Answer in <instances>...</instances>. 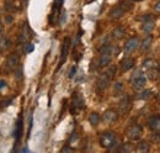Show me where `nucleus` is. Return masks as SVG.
Masks as SVG:
<instances>
[{"label":"nucleus","mask_w":160,"mask_h":153,"mask_svg":"<svg viewBox=\"0 0 160 153\" xmlns=\"http://www.w3.org/2000/svg\"><path fill=\"white\" fill-rule=\"evenodd\" d=\"M76 70H78V67H76V66H74V67L70 69V73H69V78H74V77H75V74H76Z\"/></svg>","instance_id":"32"},{"label":"nucleus","mask_w":160,"mask_h":153,"mask_svg":"<svg viewBox=\"0 0 160 153\" xmlns=\"http://www.w3.org/2000/svg\"><path fill=\"white\" fill-rule=\"evenodd\" d=\"M58 7H59V5H57V4H54L53 5V9H52V13H51V16H49V24L51 25H54L57 21H58Z\"/></svg>","instance_id":"18"},{"label":"nucleus","mask_w":160,"mask_h":153,"mask_svg":"<svg viewBox=\"0 0 160 153\" xmlns=\"http://www.w3.org/2000/svg\"><path fill=\"white\" fill-rule=\"evenodd\" d=\"M112 52L113 48L112 46H104L100 49V67H106L107 64H110L112 58Z\"/></svg>","instance_id":"3"},{"label":"nucleus","mask_w":160,"mask_h":153,"mask_svg":"<svg viewBox=\"0 0 160 153\" xmlns=\"http://www.w3.org/2000/svg\"><path fill=\"white\" fill-rule=\"evenodd\" d=\"M63 1H64V0H54V4H57V5L61 6V5L63 4Z\"/></svg>","instance_id":"38"},{"label":"nucleus","mask_w":160,"mask_h":153,"mask_svg":"<svg viewBox=\"0 0 160 153\" xmlns=\"http://www.w3.org/2000/svg\"><path fill=\"white\" fill-rule=\"evenodd\" d=\"M123 36H124V28L121 27V26L116 27L113 31H112V37L116 38V40H121Z\"/></svg>","instance_id":"21"},{"label":"nucleus","mask_w":160,"mask_h":153,"mask_svg":"<svg viewBox=\"0 0 160 153\" xmlns=\"http://www.w3.org/2000/svg\"><path fill=\"white\" fill-rule=\"evenodd\" d=\"M153 93H152V90H143L141 91V93L138 94V99H142V100H148L149 98H152Z\"/></svg>","instance_id":"23"},{"label":"nucleus","mask_w":160,"mask_h":153,"mask_svg":"<svg viewBox=\"0 0 160 153\" xmlns=\"http://www.w3.org/2000/svg\"><path fill=\"white\" fill-rule=\"evenodd\" d=\"M153 141H156V142H159L160 141V135L159 134H155V135H153Z\"/></svg>","instance_id":"36"},{"label":"nucleus","mask_w":160,"mask_h":153,"mask_svg":"<svg viewBox=\"0 0 160 153\" xmlns=\"http://www.w3.org/2000/svg\"><path fill=\"white\" fill-rule=\"evenodd\" d=\"M133 1H141V0H133Z\"/></svg>","instance_id":"40"},{"label":"nucleus","mask_w":160,"mask_h":153,"mask_svg":"<svg viewBox=\"0 0 160 153\" xmlns=\"http://www.w3.org/2000/svg\"><path fill=\"white\" fill-rule=\"evenodd\" d=\"M21 1H22L24 4H27V3H28V0H21Z\"/></svg>","instance_id":"39"},{"label":"nucleus","mask_w":160,"mask_h":153,"mask_svg":"<svg viewBox=\"0 0 160 153\" xmlns=\"http://www.w3.org/2000/svg\"><path fill=\"white\" fill-rule=\"evenodd\" d=\"M152 42H153V36L148 35V36L143 40V42H142V45H141L142 51H148L149 47H150V45H152Z\"/></svg>","instance_id":"20"},{"label":"nucleus","mask_w":160,"mask_h":153,"mask_svg":"<svg viewBox=\"0 0 160 153\" xmlns=\"http://www.w3.org/2000/svg\"><path fill=\"white\" fill-rule=\"evenodd\" d=\"M148 74H149V78L153 79V80H154V79H158V78H159V70L150 68V69H149V73H148Z\"/></svg>","instance_id":"25"},{"label":"nucleus","mask_w":160,"mask_h":153,"mask_svg":"<svg viewBox=\"0 0 160 153\" xmlns=\"http://www.w3.org/2000/svg\"><path fill=\"white\" fill-rule=\"evenodd\" d=\"M10 46H11V41L9 40V37H6V36L0 37V51H1V52H5L6 49L10 48Z\"/></svg>","instance_id":"17"},{"label":"nucleus","mask_w":160,"mask_h":153,"mask_svg":"<svg viewBox=\"0 0 160 153\" xmlns=\"http://www.w3.org/2000/svg\"><path fill=\"white\" fill-rule=\"evenodd\" d=\"M6 87V81L5 80H0V89H3Z\"/></svg>","instance_id":"37"},{"label":"nucleus","mask_w":160,"mask_h":153,"mask_svg":"<svg viewBox=\"0 0 160 153\" xmlns=\"http://www.w3.org/2000/svg\"><path fill=\"white\" fill-rule=\"evenodd\" d=\"M19 63H20V56H19L17 53H11V54L7 57L6 67H7V69H10V70H15V69L19 67Z\"/></svg>","instance_id":"10"},{"label":"nucleus","mask_w":160,"mask_h":153,"mask_svg":"<svg viewBox=\"0 0 160 153\" xmlns=\"http://www.w3.org/2000/svg\"><path fill=\"white\" fill-rule=\"evenodd\" d=\"M113 89H115V93H119V91H122V89H123V84L121 83V81H118V83L115 84Z\"/></svg>","instance_id":"29"},{"label":"nucleus","mask_w":160,"mask_h":153,"mask_svg":"<svg viewBox=\"0 0 160 153\" xmlns=\"http://www.w3.org/2000/svg\"><path fill=\"white\" fill-rule=\"evenodd\" d=\"M0 31H1V25H0Z\"/></svg>","instance_id":"41"},{"label":"nucleus","mask_w":160,"mask_h":153,"mask_svg":"<svg viewBox=\"0 0 160 153\" xmlns=\"http://www.w3.org/2000/svg\"><path fill=\"white\" fill-rule=\"evenodd\" d=\"M154 9H155V11H156V13H160V0L154 5Z\"/></svg>","instance_id":"35"},{"label":"nucleus","mask_w":160,"mask_h":153,"mask_svg":"<svg viewBox=\"0 0 160 153\" xmlns=\"http://www.w3.org/2000/svg\"><path fill=\"white\" fill-rule=\"evenodd\" d=\"M15 70H16V72H15V77H16V79H22V77H24V74H22V67H21V66H19Z\"/></svg>","instance_id":"28"},{"label":"nucleus","mask_w":160,"mask_h":153,"mask_svg":"<svg viewBox=\"0 0 160 153\" xmlns=\"http://www.w3.org/2000/svg\"><path fill=\"white\" fill-rule=\"evenodd\" d=\"M154 21H153V19L152 20H147V21L143 22V31L147 32V34H150L153 31V28H154Z\"/></svg>","instance_id":"19"},{"label":"nucleus","mask_w":160,"mask_h":153,"mask_svg":"<svg viewBox=\"0 0 160 153\" xmlns=\"http://www.w3.org/2000/svg\"><path fill=\"white\" fill-rule=\"evenodd\" d=\"M89 121H90V124H91L93 126H96L99 122H100V116L97 113H91L89 116Z\"/></svg>","instance_id":"22"},{"label":"nucleus","mask_w":160,"mask_h":153,"mask_svg":"<svg viewBox=\"0 0 160 153\" xmlns=\"http://www.w3.org/2000/svg\"><path fill=\"white\" fill-rule=\"evenodd\" d=\"M149 127H150L153 131H158L160 128V116H153L149 119L148 121Z\"/></svg>","instance_id":"16"},{"label":"nucleus","mask_w":160,"mask_h":153,"mask_svg":"<svg viewBox=\"0 0 160 153\" xmlns=\"http://www.w3.org/2000/svg\"><path fill=\"white\" fill-rule=\"evenodd\" d=\"M33 49H35L33 43H27V45L25 46V52H26V53H31Z\"/></svg>","instance_id":"30"},{"label":"nucleus","mask_w":160,"mask_h":153,"mask_svg":"<svg viewBox=\"0 0 160 153\" xmlns=\"http://www.w3.org/2000/svg\"><path fill=\"white\" fill-rule=\"evenodd\" d=\"M134 64H136V59H134V58H131V57L123 58V59L121 60V63H119L122 72H127V70H129L131 68H133Z\"/></svg>","instance_id":"15"},{"label":"nucleus","mask_w":160,"mask_h":153,"mask_svg":"<svg viewBox=\"0 0 160 153\" xmlns=\"http://www.w3.org/2000/svg\"><path fill=\"white\" fill-rule=\"evenodd\" d=\"M139 47V40L137 37H132L129 38L126 45H124V52L126 53H132L133 51H136Z\"/></svg>","instance_id":"13"},{"label":"nucleus","mask_w":160,"mask_h":153,"mask_svg":"<svg viewBox=\"0 0 160 153\" xmlns=\"http://www.w3.org/2000/svg\"><path fill=\"white\" fill-rule=\"evenodd\" d=\"M104 120L105 122H107V124L110 125H112L115 124V122L118 120V114H117V111L113 110V109H108L105 111V114H104Z\"/></svg>","instance_id":"12"},{"label":"nucleus","mask_w":160,"mask_h":153,"mask_svg":"<svg viewBox=\"0 0 160 153\" xmlns=\"http://www.w3.org/2000/svg\"><path fill=\"white\" fill-rule=\"evenodd\" d=\"M115 74H116V67H115V66L108 67V68L105 70V72L99 77L97 83H96L97 89H99V90H105V89L108 87V84L111 83V80L113 79Z\"/></svg>","instance_id":"1"},{"label":"nucleus","mask_w":160,"mask_h":153,"mask_svg":"<svg viewBox=\"0 0 160 153\" xmlns=\"http://www.w3.org/2000/svg\"><path fill=\"white\" fill-rule=\"evenodd\" d=\"M31 128H32V114L30 115V120H28V132L31 131Z\"/></svg>","instance_id":"34"},{"label":"nucleus","mask_w":160,"mask_h":153,"mask_svg":"<svg viewBox=\"0 0 160 153\" xmlns=\"http://www.w3.org/2000/svg\"><path fill=\"white\" fill-rule=\"evenodd\" d=\"M118 109L121 111V114H127L129 109H131V99L128 95H123L122 99L118 103Z\"/></svg>","instance_id":"11"},{"label":"nucleus","mask_w":160,"mask_h":153,"mask_svg":"<svg viewBox=\"0 0 160 153\" xmlns=\"http://www.w3.org/2000/svg\"><path fill=\"white\" fill-rule=\"evenodd\" d=\"M5 21H6L7 24H11V22L14 21V16H13V15H9V16H6V19H5Z\"/></svg>","instance_id":"33"},{"label":"nucleus","mask_w":160,"mask_h":153,"mask_svg":"<svg viewBox=\"0 0 160 153\" xmlns=\"http://www.w3.org/2000/svg\"><path fill=\"white\" fill-rule=\"evenodd\" d=\"M32 36V31L30 30V27H28V24H22V27H21V32H20V35H19V38H17V41H19V43H25V42H27V40Z\"/></svg>","instance_id":"7"},{"label":"nucleus","mask_w":160,"mask_h":153,"mask_svg":"<svg viewBox=\"0 0 160 153\" xmlns=\"http://www.w3.org/2000/svg\"><path fill=\"white\" fill-rule=\"evenodd\" d=\"M84 107V99L79 93L73 94V104H72V114L75 113V110H80Z\"/></svg>","instance_id":"9"},{"label":"nucleus","mask_w":160,"mask_h":153,"mask_svg":"<svg viewBox=\"0 0 160 153\" xmlns=\"http://www.w3.org/2000/svg\"><path fill=\"white\" fill-rule=\"evenodd\" d=\"M11 103H13V99H11V98H9V99L3 100L1 103H0V106H1V109H6L7 106L11 105Z\"/></svg>","instance_id":"27"},{"label":"nucleus","mask_w":160,"mask_h":153,"mask_svg":"<svg viewBox=\"0 0 160 153\" xmlns=\"http://www.w3.org/2000/svg\"><path fill=\"white\" fill-rule=\"evenodd\" d=\"M131 83H132V87L136 89V90H139L145 87L147 84V78L145 75L141 72V70H136V72L133 73V75L131 77Z\"/></svg>","instance_id":"4"},{"label":"nucleus","mask_w":160,"mask_h":153,"mask_svg":"<svg viewBox=\"0 0 160 153\" xmlns=\"http://www.w3.org/2000/svg\"><path fill=\"white\" fill-rule=\"evenodd\" d=\"M159 67H160V66H159Z\"/></svg>","instance_id":"42"},{"label":"nucleus","mask_w":160,"mask_h":153,"mask_svg":"<svg viewBox=\"0 0 160 153\" xmlns=\"http://www.w3.org/2000/svg\"><path fill=\"white\" fill-rule=\"evenodd\" d=\"M116 143V136L113 132H102L100 136V145L104 148H112Z\"/></svg>","instance_id":"5"},{"label":"nucleus","mask_w":160,"mask_h":153,"mask_svg":"<svg viewBox=\"0 0 160 153\" xmlns=\"http://www.w3.org/2000/svg\"><path fill=\"white\" fill-rule=\"evenodd\" d=\"M142 134H143V128H142L141 125H133V126L129 127L128 131H127V136L132 141L139 140L141 136H142Z\"/></svg>","instance_id":"6"},{"label":"nucleus","mask_w":160,"mask_h":153,"mask_svg":"<svg viewBox=\"0 0 160 153\" xmlns=\"http://www.w3.org/2000/svg\"><path fill=\"white\" fill-rule=\"evenodd\" d=\"M131 7H132V5H131V4H128V3L123 1V3H121V4L116 5V6L111 10V11H110V17L113 19V20L121 19V17L124 15V13H126V11H128V10L131 9Z\"/></svg>","instance_id":"2"},{"label":"nucleus","mask_w":160,"mask_h":153,"mask_svg":"<svg viewBox=\"0 0 160 153\" xmlns=\"http://www.w3.org/2000/svg\"><path fill=\"white\" fill-rule=\"evenodd\" d=\"M22 115H20L17 121H16V125H15V130H14V137L16 140V142L20 141V138H21L22 136V131H24V127H22Z\"/></svg>","instance_id":"14"},{"label":"nucleus","mask_w":160,"mask_h":153,"mask_svg":"<svg viewBox=\"0 0 160 153\" xmlns=\"http://www.w3.org/2000/svg\"><path fill=\"white\" fill-rule=\"evenodd\" d=\"M5 9L7 10V11H11V13H13V11H16V7H15L11 3H6V4H5Z\"/></svg>","instance_id":"31"},{"label":"nucleus","mask_w":160,"mask_h":153,"mask_svg":"<svg viewBox=\"0 0 160 153\" xmlns=\"http://www.w3.org/2000/svg\"><path fill=\"white\" fill-rule=\"evenodd\" d=\"M137 151H138V152H141V153L148 152V151H149V146H148V143H147V142H141V143L138 145V147H137Z\"/></svg>","instance_id":"24"},{"label":"nucleus","mask_w":160,"mask_h":153,"mask_svg":"<svg viewBox=\"0 0 160 153\" xmlns=\"http://www.w3.org/2000/svg\"><path fill=\"white\" fill-rule=\"evenodd\" d=\"M69 47H70V38L65 37L63 41V45H62V51H61V62H59V67H61L68 57V52H69Z\"/></svg>","instance_id":"8"},{"label":"nucleus","mask_w":160,"mask_h":153,"mask_svg":"<svg viewBox=\"0 0 160 153\" xmlns=\"http://www.w3.org/2000/svg\"><path fill=\"white\" fill-rule=\"evenodd\" d=\"M153 64H154V59H152V58L145 59L144 62H143V68H145V69H150V68L153 67Z\"/></svg>","instance_id":"26"}]
</instances>
